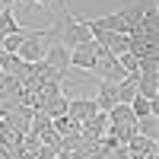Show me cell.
I'll list each match as a JSON object with an SVG mask.
<instances>
[{
    "label": "cell",
    "instance_id": "cell-6",
    "mask_svg": "<svg viewBox=\"0 0 159 159\" xmlns=\"http://www.w3.org/2000/svg\"><path fill=\"white\" fill-rule=\"evenodd\" d=\"M96 48H99L96 42L73 48V51H70V67H76V70H89V73H92V64H96Z\"/></svg>",
    "mask_w": 159,
    "mask_h": 159
},
{
    "label": "cell",
    "instance_id": "cell-10",
    "mask_svg": "<svg viewBox=\"0 0 159 159\" xmlns=\"http://www.w3.org/2000/svg\"><path fill=\"white\" fill-rule=\"evenodd\" d=\"M115 92H118V102H121V105H130L134 96H137V73H127L121 83L115 86Z\"/></svg>",
    "mask_w": 159,
    "mask_h": 159
},
{
    "label": "cell",
    "instance_id": "cell-13",
    "mask_svg": "<svg viewBox=\"0 0 159 159\" xmlns=\"http://www.w3.org/2000/svg\"><path fill=\"white\" fill-rule=\"evenodd\" d=\"M137 134H140V137H150V140H156V137H159V115L137 118Z\"/></svg>",
    "mask_w": 159,
    "mask_h": 159
},
{
    "label": "cell",
    "instance_id": "cell-22",
    "mask_svg": "<svg viewBox=\"0 0 159 159\" xmlns=\"http://www.w3.org/2000/svg\"><path fill=\"white\" fill-rule=\"evenodd\" d=\"M0 159H3V147H0Z\"/></svg>",
    "mask_w": 159,
    "mask_h": 159
},
{
    "label": "cell",
    "instance_id": "cell-4",
    "mask_svg": "<svg viewBox=\"0 0 159 159\" xmlns=\"http://www.w3.org/2000/svg\"><path fill=\"white\" fill-rule=\"evenodd\" d=\"M89 32H124V22L118 13H105V16H96V19H83ZM127 35V32H124Z\"/></svg>",
    "mask_w": 159,
    "mask_h": 159
},
{
    "label": "cell",
    "instance_id": "cell-19",
    "mask_svg": "<svg viewBox=\"0 0 159 159\" xmlns=\"http://www.w3.org/2000/svg\"><path fill=\"white\" fill-rule=\"evenodd\" d=\"M32 3H38V7H42V10H51V7L57 3V0H32Z\"/></svg>",
    "mask_w": 159,
    "mask_h": 159
},
{
    "label": "cell",
    "instance_id": "cell-17",
    "mask_svg": "<svg viewBox=\"0 0 159 159\" xmlns=\"http://www.w3.org/2000/svg\"><path fill=\"white\" fill-rule=\"evenodd\" d=\"M118 64L124 67V73H137V57L130 54V51H127V54H121V57H118Z\"/></svg>",
    "mask_w": 159,
    "mask_h": 159
},
{
    "label": "cell",
    "instance_id": "cell-12",
    "mask_svg": "<svg viewBox=\"0 0 159 159\" xmlns=\"http://www.w3.org/2000/svg\"><path fill=\"white\" fill-rule=\"evenodd\" d=\"M67 96H64V92H61V96H54V99H48L45 105H42V108H38V111H45L48 118H51V121H54V118H64V115H67Z\"/></svg>",
    "mask_w": 159,
    "mask_h": 159
},
{
    "label": "cell",
    "instance_id": "cell-9",
    "mask_svg": "<svg viewBox=\"0 0 159 159\" xmlns=\"http://www.w3.org/2000/svg\"><path fill=\"white\" fill-rule=\"evenodd\" d=\"M137 96L156 102L159 99V76L156 73H137Z\"/></svg>",
    "mask_w": 159,
    "mask_h": 159
},
{
    "label": "cell",
    "instance_id": "cell-21",
    "mask_svg": "<svg viewBox=\"0 0 159 159\" xmlns=\"http://www.w3.org/2000/svg\"><path fill=\"white\" fill-rule=\"evenodd\" d=\"M54 159H64V153H57V156H54Z\"/></svg>",
    "mask_w": 159,
    "mask_h": 159
},
{
    "label": "cell",
    "instance_id": "cell-1",
    "mask_svg": "<svg viewBox=\"0 0 159 159\" xmlns=\"http://www.w3.org/2000/svg\"><path fill=\"white\" fill-rule=\"evenodd\" d=\"M54 7H61V16L54 19V29H57V38L54 42H61L64 48H80V45H89L92 42V32L86 29V22L83 19H76L73 13L67 10V3H54Z\"/></svg>",
    "mask_w": 159,
    "mask_h": 159
},
{
    "label": "cell",
    "instance_id": "cell-18",
    "mask_svg": "<svg viewBox=\"0 0 159 159\" xmlns=\"http://www.w3.org/2000/svg\"><path fill=\"white\" fill-rule=\"evenodd\" d=\"M13 159H35V153H25V150H22V147H19V150H16V153H13Z\"/></svg>",
    "mask_w": 159,
    "mask_h": 159
},
{
    "label": "cell",
    "instance_id": "cell-14",
    "mask_svg": "<svg viewBox=\"0 0 159 159\" xmlns=\"http://www.w3.org/2000/svg\"><path fill=\"white\" fill-rule=\"evenodd\" d=\"M130 111H134V118H147V115H156V102L143 99V96H134V102H130Z\"/></svg>",
    "mask_w": 159,
    "mask_h": 159
},
{
    "label": "cell",
    "instance_id": "cell-3",
    "mask_svg": "<svg viewBox=\"0 0 159 159\" xmlns=\"http://www.w3.org/2000/svg\"><path fill=\"white\" fill-rule=\"evenodd\" d=\"M96 111H99L96 102L86 99V96H80V99H70V102H67V118H70V121H76V124H83L86 118H92Z\"/></svg>",
    "mask_w": 159,
    "mask_h": 159
},
{
    "label": "cell",
    "instance_id": "cell-20",
    "mask_svg": "<svg viewBox=\"0 0 159 159\" xmlns=\"http://www.w3.org/2000/svg\"><path fill=\"white\" fill-rule=\"evenodd\" d=\"M140 159H159V147H153V150H150V153H143V156H140Z\"/></svg>",
    "mask_w": 159,
    "mask_h": 159
},
{
    "label": "cell",
    "instance_id": "cell-2",
    "mask_svg": "<svg viewBox=\"0 0 159 159\" xmlns=\"http://www.w3.org/2000/svg\"><path fill=\"white\" fill-rule=\"evenodd\" d=\"M45 64L54 67V70H61V73H67L70 70V48H64L61 42H51L48 51H45Z\"/></svg>",
    "mask_w": 159,
    "mask_h": 159
},
{
    "label": "cell",
    "instance_id": "cell-7",
    "mask_svg": "<svg viewBox=\"0 0 159 159\" xmlns=\"http://www.w3.org/2000/svg\"><path fill=\"white\" fill-rule=\"evenodd\" d=\"M118 83H111V80H99V92L92 96V102H96L99 111H108L111 105H118V92H115Z\"/></svg>",
    "mask_w": 159,
    "mask_h": 159
},
{
    "label": "cell",
    "instance_id": "cell-16",
    "mask_svg": "<svg viewBox=\"0 0 159 159\" xmlns=\"http://www.w3.org/2000/svg\"><path fill=\"white\" fill-rule=\"evenodd\" d=\"M137 73H156L159 76V57H137Z\"/></svg>",
    "mask_w": 159,
    "mask_h": 159
},
{
    "label": "cell",
    "instance_id": "cell-11",
    "mask_svg": "<svg viewBox=\"0 0 159 159\" xmlns=\"http://www.w3.org/2000/svg\"><path fill=\"white\" fill-rule=\"evenodd\" d=\"M16 32H22V25L16 22V13H13V7H3L0 10V38L16 35Z\"/></svg>",
    "mask_w": 159,
    "mask_h": 159
},
{
    "label": "cell",
    "instance_id": "cell-5",
    "mask_svg": "<svg viewBox=\"0 0 159 159\" xmlns=\"http://www.w3.org/2000/svg\"><path fill=\"white\" fill-rule=\"evenodd\" d=\"M130 54L134 57H159V38L150 35H130Z\"/></svg>",
    "mask_w": 159,
    "mask_h": 159
},
{
    "label": "cell",
    "instance_id": "cell-8",
    "mask_svg": "<svg viewBox=\"0 0 159 159\" xmlns=\"http://www.w3.org/2000/svg\"><path fill=\"white\" fill-rule=\"evenodd\" d=\"M150 3H153V0H143V3H130V7H124V10H118V16H121L124 32H127V35L137 29V22H140V16H143V10H147Z\"/></svg>",
    "mask_w": 159,
    "mask_h": 159
},
{
    "label": "cell",
    "instance_id": "cell-15",
    "mask_svg": "<svg viewBox=\"0 0 159 159\" xmlns=\"http://www.w3.org/2000/svg\"><path fill=\"white\" fill-rule=\"evenodd\" d=\"M29 32H32V29H22V32H16V35H7V38H3V51H7V54H16Z\"/></svg>",
    "mask_w": 159,
    "mask_h": 159
}]
</instances>
